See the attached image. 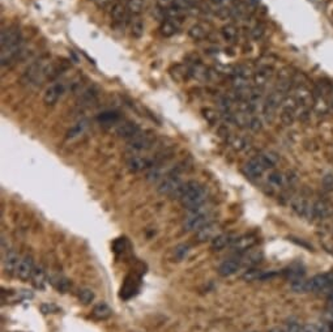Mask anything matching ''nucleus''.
<instances>
[{
	"label": "nucleus",
	"instance_id": "nucleus-1",
	"mask_svg": "<svg viewBox=\"0 0 333 332\" xmlns=\"http://www.w3.org/2000/svg\"><path fill=\"white\" fill-rule=\"evenodd\" d=\"M179 200L187 211L199 208V207L205 204L207 190L197 180H188V182L184 183L182 196H180Z\"/></svg>",
	"mask_w": 333,
	"mask_h": 332
},
{
	"label": "nucleus",
	"instance_id": "nucleus-2",
	"mask_svg": "<svg viewBox=\"0 0 333 332\" xmlns=\"http://www.w3.org/2000/svg\"><path fill=\"white\" fill-rule=\"evenodd\" d=\"M209 222H212L211 211L204 204L199 208L188 211L187 217L184 218L183 222V228L186 232H197Z\"/></svg>",
	"mask_w": 333,
	"mask_h": 332
},
{
	"label": "nucleus",
	"instance_id": "nucleus-3",
	"mask_svg": "<svg viewBox=\"0 0 333 332\" xmlns=\"http://www.w3.org/2000/svg\"><path fill=\"white\" fill-rule=\"evenodd\" d=\"M183 189H184V183L180 179V176L175 173H171V174L165 176L157 186L158 194L171 196L173 199H180Z\"/></svg>",
	"mask_w": 333,
	"mask_h": 332
},
{
	"label": "nucleus",
	"instance_id": "nucleus-4",
	"mask_svg": "<svg viewBox=\"0 0 333 332\" xmlns=\"http://www.w3.org/2000/svg\"><path fill=\"white\" fill-rule=\"evenodd\" d=\"M47 63L49 62H46L45 58H39V59H37V60H34L33 63H30V64L25 68L22 75H21V84H22V85H30L33 82L39 84V82L42 81V72L45 70V67L47 66Z\"/></svg>",
	"mask_w": 333,
	"mask_h": 332
},
{
	"label": "nucleus",
	"instance_id": "nucleus-5",
	"mask_svg": "<svg viewBox=\"0 0 333 332\" xmlns=\"http://www.w3.org/2000/svg\"><path fill=\"white\" fill-rule=\"evenodd\" d=\"M155 143V135L151 132H140L137 135L128 140L127 143V151L135 156L137 153H141L153 145Z\"/></svg>",
	"mask_w": 333,
	"mask_h": 332
},
{
	"label": "nucleus",
	"instance_id": "nucleus-6",
	"mask_svg": "<svg viewBox=\"0 0 333 332\" xmlns=\"http://www.w3.org/2000/svg\"><path fill=\"white\" fill-rule=\"evenodd\" d=\"M297 109L298 102L294 98V96H285L280 106V120L285 126H292L297 120Z\"/></svg>",
	"mask_w": 333,
	"mask_h": 332
},
{
	"label": "nucleus",
	"instance_id": "nucleus-7",
	"mask_svg": "<svg viewBox=\"0 0 333 332\" xmlns=\"http://www.w3.org/2000/svg\"><path fill=\"white\" fill-rule=\"evenodd\" d=\"M310 293H325L333 288L332 273H319L309 279Z\"/></svg>",
	"mask_w": 333,
	"mask_h": 332
},
{
	"label": "nucleus",
	"instance_id": "nucleus-8",
	"mask_svg": "<svg viewBox=\"0 0 333 332\" xmlns=\"http://www.w3.org/2000/svg\"><path fill=\"white\" fill-rule=\"evenodd\" d=\"M293 96H294V98H295V101L298 102V105L311 107V109H313L315 93H313V90L311 89L306 82L294 85V95Z\"/></svg>",
	"mask_w": 333,
	"mask_h": 332
},
{
	"label": "nucleus",
	"instance_id": "nucleus-9",
	"mask_svg": "<svg viewBox=\"0 0 333 332\" xmlns=\"http://www.w3.org/2000/svg\"><path fill=\"white\" fill-rule=\"evenodd\" d=\"M34 271H36L34 259H33L32 255H25V256L21 258L20 263H19V267L16 270V276L22 281H26V280L32 279Z\"/></svg>",
	"mask_w": 333,
	"mask_h": 332
},
{
	"label": "nucleus",
	"instance_id": "nucleus-10",
	"mask_svg": "<svg viewBox=\"0 0 333 332\" xmlns=\"http://www.w3.org/2000/svg\"><path fill=\"white\" fill-rule=\"evenodd\" d=\"M22 42L20 29L17 26H8L1 30V36H0V46L1 47H7V46L17 45Z\"/></svg>",
	"mask_w": 333,
	"mask_h": 332
},
{
	"label": "nucleus",
	"instance_id": "nucleus-11",
	"mask_svg": "<svg viewBox=\"0 0 333 332\" xmlns=\"http://www.w3.org/2000/svg\"><path fill=\"white\" fill-rule=\"evenodd\" d=\"M273 68L269 66H263L260 67L259 70H256L254 74H252V82L256 88H260V89H264L265 86L268 85L271 80L273 78Z\"/></svg>",
	"mask_w": 333,
	"mask_h": 332
},
{
	"label": "nucleus",
	"instance_id": "nucleus-12",
	"mask_svg": "<svg viewBox=\"0 0 333 332\" xmlns=\"http://www.w3.org/2000/svg\"><path fill=\"white\" fill-rule=\"evenodd\" d=\"M242 267V260L240 256H234V258H229L221 263L218 267V275L221 277H230V276L235 275L238 270Z\"/></svg>",
	"mask_w": 333,
	"mask_h": 332
},
{
	"label": "nucleus",
	"instance_id": "nucleus-13",
	"mask_svg": "<svg viewBox=\"0 0 333 332\" xmlns=\"http://www.w3.org/2000/svg\"><path fill=\"white\" fill-rule=\"evenodd\" d=\"M257 243V237L254 234H244L242 237L234 239L232 243V249L235 253H246L251 250L252 247Z\"/></svg>",
	"mask_w": 333,
	"mask_h": 332
},
{
	"label": "nucleus",
	"instance_id": "nucleus-14",
	"mask_svg": "<svg viewBox=\"0 0 333 332\" xmlns=\"http://www.w3.org/2000/svg\"><path fill=\"white\" fill-rule=\"evenodd\" d=\"M313 111V114H316L317 117H327V115H329V113L332 111V107H331L328 97L324 95H320V93H315Z\"/></svg>",
	"mask_w": 333,
	"mask_h": 332
},
{
	"label": "nucleus",
	"instance_id": "nucleus-15",
	"mask_svg": "<svg viewBox=\"0 0 333 332\" xmlns=\"http://www.w3.org/2000/svg\"><path fill=\"white\" fill-rule=\"evenodd\" d=\"M265 172V168L263 166V164L260 162V160L257 157H254L251 160H248L246 164H244V173L247 174V176H250L251 179H259L263 176Z\"/></svg>",
	"mask_w": 333,
	"mask_h": 332
},
{
	"label": "nucleus",
	"instance_id": "nucleus-16",
	"mask_svg": "<svg viewBox=\"0 0 333 332\" xmlns=\"http://www.w3.org/2000/svg\"><path fill=\"white\" fill-rule=\"evenodd\" d=\"M141 132V128L136 122H124L117 128V135L122 139H132Z\"/></svg>",
	"mask_w": 333,
	"mask_h": 332
},
{
	"label": "nucleus",
	"instance_id": "nucleus-17",
	"mask_svg": "<svg viewBox=\"0 0 333 332\" xmlns=\"http://www.w3.org/2000/svg\"><path fill=\"white\" fill-rule=\"evenodd\" d=\"M64 92V86L61 84H55V85L49 86L46 89L45 95H43V103L46 106H54L58 102V99L63 95Z\"/></svg>",
	"mask_w": 333,
	"mask_h": 332
},
{
	"label": "nucleus",
	"instance_id": "nucleus-18",
	"mask_svg": "<svg viewBox=\"0 0 333 332\" xmlns=\"http://www.w3.org/2000/svg\"><path fill=\"white\" fill-rule=\"evenodd\" d=\"M331 214H332V208H331V205L327 201L317 200L311 205V214H310V216L313 218L323 220V218L328 217Z\"/></svg>",
	"mask_w": 333,
	"mask_h": 332
},
{
	"label": "nucleus",
	"instance_id": "nucleus-19",
	"mask_svg": "<svg viewBox=\"0 0 333 332\" xmlns=\"http://www.w3.org/2000/svg\"><path fill=\"white\" fill-rule=\"evenodd\" d=\"M217 235V224L215 222H209L205 226H203L201 229L196 232V241L199 243L207 242V241H212L213 238Z\"/></svg>",
	"mask_w": 333,
	"mask_h": 332
},
{
	"label": "nucleus",
	"instance_id": "nucleus-20",
	"mask_svg": "<svg viewBox=\"0 0 333 332\" xmlns=\"http://www.w3.org/2000/svg\"><path fill=\"white\" fill-rule=\"evenodd\" d=\"M149 166H152L151 161L148 160V158H145V157L137 156V155H135V156H132L130 160L127 161V169H128L131 173L142 172V170H145V169H148Z\"/></svg>",
	"mask_w": 333,
	"mask_h": 332
},
{
	"label": "nucleus",
	"instance_id": "nucleus-21",
	"mask_svg": "<svg viewBox=\"0 0 333 332\" xmlns=\"http://www.w3.org/2000/svg\"><path fill=\"white\" fill-rule=\"evenodd\" d=\"M20 256L17 254L15 250L7 251V254L4 256V260H3V266H4L5 273L8 275H12V273H16L17 267H19V263H20Z\"/></svg>",
	"mask_w": 333,
	"mask_h": 332
},
{
	"label": "nucleus",
	"instance_id": "nucleus-22",
	"mask_svg": "<svg viewBox=\"0 0 333 332\" xmlns=\"http://www.w3.org/2000/svg\"><path fill=\"white\" fill-rule=\"evenodd\" d=\"M292 208L298 216L307 217V216H310V214H311V205H310L309 200L302 196H297L293 199Z\"/></svg>",
	"mask_w": 333,
	"mask_h": 332
},
{
	"label": "nucleus",
	"instance_id": "nucleus-23",
	"mask_svg": "<svg viewBox=\"0 0 333 332\" xmlns=\"http://www.w3.org/2000/svg\"><path fill=\"white\" fill-rule=\"evenodd\" d=\"M188 74H190V76L196 78V80L207 81V80H211L212 71L208 70L207 67L203 66L201 63H195V64L188 70Z\"/></svg>",
	"mask_w": 333,
	"mask_h": 332
},
{
	"label": "nucleus",
	"instance_id": "nucleus-24",
	"mask_svg": "<svg viewBox=\"0 0 333 332\" xmlns=\"http://www.w3.org/2000/svg\"><path fill=\"white\" fill-rule=\"evenodd\" d=\"M263 259V253L259 250H248L246 251L242 256H240V260H242V266L246 267H254L256 264H259Z\"/></svg>",
	"mask_w": 333,
	"mask_h": 332
},
{
	"label": "nucleus",
	"instance_id": "nucleus-25",
	"mask_svg": "<svg viewBox=\"0 0 333 332\" xmlns=\"http://www.w3.org/2000/svg\"><path fill=\"white\" fill-rule=\"evenodd\" d=\"M98 95H99V89L96 85L88 86L86 89L80 92V97H78V103L80 105H90L97 99Z\"/></svg>",
	"mask_w": 333,
	"mask_h": 332
},
{
	"label": "nucleus",
	"instance_id": "nucleus-26",
	"mask_svg": "<svg viewBox=\"0 0 333 332\" xmlns=\"http://www.w3.org/2000/svg\"><path fill=\"white\" fill-rule=\"evenodd\" d=\"M257 158L260 160V162L263 164L265 170H267V169H273L277 164H278V161H280V156H278L274 151H264V152H261L260 155L257 156Z\"/></svg>",
	"mask_w": 333,
	"mask_h": 332
},
{
	"label": "nucleus",
	"instance_id": "nucleus-27",
	"mask_svg": "<svg viewBox=\"0 0 333 332\" xmlns=\"http://www.w3.org/2000/svg\"><path fill=\"white\" fill-rule=\"evenodd\" d=\"M50 284L53 285L55 289L60 292V293H67V292L71 289L72 287V283L69 281V279H67L65 276L61 275H53L49 277Z\"/></svg>",
	"mask_w": 333,
	"mask_h": 332
},
{
	"label": "nucleus",
	"instance_id": "nucleus-28",
	"mask_svg": "<svg viewBox=\"0 0 333 332\" xmlns=\"http://www.w3.org/2000/svg\"><path fill=\"white\" fill-rule=\"evenodd\" d=\"M92 315L98 320H106L113 315V309L110 308L106 302L102 301V302H98L97 305H94Z\"/></svg>",
	"mask_w": 333,
	"mask_h": 332
},
{
	"label": "nucleus",
	"instance_id": "nucleus-29",
	"mask_svg": "<svg viewBox=\"0 0 333 332\" xmlns=\"http://www.w3.org/2000/svg\"><path fill=\"white\" fill-rule=\"evenodd\" d=\"M233 241H234V239H232V235H230V234H217V235L212 239L211 247L215 251H221L224 250L226 246H229V245H232Z\"/></svg>",
	"mask_w": 333,
	"mask_h": 332
},
{
	"label": "nucleus",
	"instance_id": "nucleus-30",
	"mask_svg": "<svg viewBox=\"0 0 333 332\" xmlns=\"http://www.w3.org/2000/svg\"><path fill=\"white\" fill-rule=\"evenodd\" d=\"M127 5H124L120 1H117L114 4L111 5L110 8V16L111 19L115 21V22H122L124 20V17L127 16Z\"/></svg>",
	"mask_w": 333,
	"mask_h": 332
},
{
	"label": "nucleus",
	"instance_id": "nucleus-31",
	"mask_svg": "<svg viewBox=\"0 0 333 332\" xmlns=\"http://www.w3.org/2000/svg\"><path fill=\"white\" fill-rule=\"evenodd\" d=\"M88 124H89V122L86 120V119H82V120H78V123L75 124V126H72V127L69 128L68 131H67V139H75V137H78L80 135H82L84 132H85V130L88 128Z\"/></svg>",
	"mask_w": 333,
	"mask_h": 332
},
{
	"label": "nucleus",
	"instance_id": "nucleus-32",
	"mask_svg": "<svg viewBox=\"0 0 333 332\" xmlns=\"http://www.w3.org/2000/svg\"><path fill=\"white\" fill-rule=\"evenodd\" d=\"M33 285L37 288V289H45L46 281H47V275H46V271L42 268V267H38L34 271V273L32 276Z\"/></svg>",
	"mask_w": 333,
	"mask_h": 332
},
{
	"label": "nucleus",
	"instance_id": "nucleus-33",
	"mask_svg": "<svg viewBox=\"0 0 333 332\" xmlns=\"http://www.w3.org/2000/svg\"><path fill=\"white\" fill-rule=\"evenodd\" d=\"M229 143H230L233 149H234V151H238V152L244 151V149H247V148L250 147V141L247 140V137L239 135L230 136V137H229Z\"/></svg>",
	"mask_w": 333,
	"mask_h": 332
},
{
	"label": "nucleus",
	"instance_id": "nucleus-34",
	"mask_svg": "<svg viewBox=\"0 0 333 332\" xmlns=\"http://www.w3.org/2000/svg\"><path fill=\"white\" fill-rule=\"evenodd\" d=\"M290 288H292V291L294 292V293H297V294H301V293H310L309 280L305 279V277H301V279L290 281Z\"/></svg>",
	"mask_w": 333,
	"mask_h": 332
},
{
	"label": "nucleus",
	"instance_id": "nucleus-35",
	"mask_svg": "<svg viewBox=\"0 0 333 332\" xmlns=\"http://www.w3.org/2000/svg\"><path fill=\"white\" fill-rule=\"evenodd\" d=\"M232 84L234 90H246L248 89L250 78L248 76H243V75L234 74L232 78Z\"/></svg>",
	"mask_w": 333,
	"mask_h": 332
},
{
	"label": "nucleus",
	"instance_id": "nucleus-36",
	"mask_svg": "<svg viewBox=\"0 0 333 332\" xmlns=\"http://www.w3.org/2000/svg\"><path fill=\"white\" fill-rule=\"evenodd\" d=\"M252 115L247 114V113H243V111L236 110L234 111V120H233V124H235L240 128H248V123H250V119H251Z\"/></svg>",
	"mask_w": 333,
	"mask_h": 332
},
{
	"label": "nucleus",
	"instance_id": "nucleus-37",
	"mask_svg": "<svg viewBox=\"0 0 333 332\" xmlns=\"http://www.w3.org/2000/svg\"><path fill=\"white\" fill-rule=\"evenodd\" d=\"M201 115H203V118L205 119L211 126H215V124L218 123L219 111H215V109H212V107H203V109H201Z\"/></svg>",
	"mask_w": 333,
	"mask_h": 332
},
{
	"label": "nucleus",
	"instance_id": "nucleus-38",
	"mask_svg": "<svg viewBox=\"0 0 333 332\" xmlns=\"http://www.w3.org/2000/svg\"><path fill=\"white\" fill-rule=\"evenodd\" d=\"M144 7H145L144 0H127V11L134 16L141 15Z\"/></svg>",
	"mask_w": 333,
	"mask_h": 332
},
{
	"label": "nucleus",
	"instance_id": "nucleus-39",
	"mask_svg": "<svg viewBox=\"0 0 333 332\" xmlns=\"http://www.w3.org/2000/svg\"><path fill=\"white\" fill-rule=\"evenodd\" d=\"M221 34H222V37H224L225 41L232 42L234 41L236 38V36H238V29H236V26L234 24H226L222 26V29H221Z\"/></svg>",
	"mask_w": 333,
	"mask_h": 332
},
{
	"label": "nucleus",
	"instance_id": "nucleus-40",
	"mask_svg": "<svg viewBox=\"0 0 333 332\" xmlns=\"http://www.w3.org/2000/svg\"><path fill=\"white\" fill-rule=\"evenodd\" d=\"M159 32L163 37H173L176 33V25L171 20H163L159 26Z\"/></svg>",
	"mask_w": 333,
	"mask_h": 332
},
{
	"label": "nucleus",
	"instance_id": "nucleus-41",
	"mask_svg": "<svg viewBox=\"0 0 333 332\" xmlns=\"http://www.w3.org/2000/svg\"><path fill=\"white\" fill-rule=\"evenodd\" d=\"M94 297H96V294H94V292L92 291L90 288H82V289L78 291V301H80V304H82V305L92 304V302L94 301Z\"/></svg>",
	"mask_w": 333,
	"mask_h": 332
},
{
	"label": "nucleus",
	"instance_id": "nucleus-42",
	"mask_svg": "<svg viewBox=\"0 0 333 332\" xmlns=\"http://www.w3.org/2000/svg\"><path fill=\"white\" fill-rule=\"evenodd\" d=\"M188 36H190L192 39H195V41H200V39H204V38H205V36H207V30H205V28H204L203 25L195 24L192 25L191 28H190V30H188Z\"/></svg>",
	"mask_w": 333,
	"mask_h": 332
},
{
	"label": "nucleus",
	"instance_id": "nucleus-43",
	"mask_svg": "<svg viewBox=\"0 0 333 332\" xmlns=\"http://www.w3.org/2000/svg\"><path fill=\"white\" fill-rule=\"evenodd\" d=\"M305 273L306 271L303 270L301 266H292L289 270L285 271V275H286V277H288L290 281L301 279V277H305Z\"/></svg>",
	"mask_w": 333,
	"mask_h": 332
},
{
	"label": "nucleus",
	"instance_id": "nucleus-44",
	"mask_svg": "<svg viewBox=\"0 0 333 332\" xmlns=\"http://www.w3.org/2000/svg\"><path fill=\"white\" fill-rule=\"evenodd\" d=\"M263 275H264V271L251 267V268H248L243 275H242V279L244 281H255V280H261Z\"/></svg>",
	"mask_w": 333,
	"mask_h": 332
},
{
	"label": "nucleus",
	"instance_id": "nucleus-45",
	"mask_svg": "<svg viewBox=\"0 0 333 332\" xmlns=\"http://www.w3.org/2000/svg\"><path fill=\"white\" fill-rule=\"evenodd\" d=\"M190 254V246L187 243H180L178 246H175L174 249V259L176 262H182L187 258Z\"/></svg>",
	"mask_w": 333,
	"mask_h": 332
},
{
	"label": "nucleus",
	"instance_id": "nucleus-46",
	"mask_svg": "<svg viewBox=\"0 0 333 332\" xmlns=\"http://www.w3.org/2000/svg\"><path fill=\"white\" fill-rule=\"evenodd\" d=\"M144 30H145L144 22L140 19H135L131 24V36L134 38H141L144 36Z\"/></svg>",
	"mask_w": 333,
	"mask_h": 332
},
{
	"label": "nucleus",
	"instance_id": "nucleus-47",
	"mask_svg": "<svg viewBox=\"0 0 333 332\" xmlns=\"http://www.w3.org/2000/svg\"><path fill=\"white\" fill-rule=\"evenodd\" d=\"M146 180L148 182H151V183H156V182H158L159 179L162 180V170H161V168L159 166H155V165H152V168L148 170V173H146Z\"/></svg>",
	"mask_w": 333,
	"mask_h": 332
},
{
	"label": "nucleus",
	"instance_id": "nucleus-48",
	"mask_svg": "<svg viewBox=\"0 0 333 332\" xmlns=\"http://www.w3.org/2000/svg\"><path fill=\"white\" fill-rule=\"evenodd\" d=\"M268 180L269 183L272 186H274V187H281V186H284V183L286 182V176L280 172H273L269 174Z\"/></svg>",
	"mask_w": 333,
	"mask_h": 332
},
{
	"label": "nucleus",
	"instance_id": "nucleus-49",
	"mask_svg": "<svg viewBox=\"0 0 333 332\" xmlns=\"http://www.w3.org/2000/svg\"><path fill=\"white\" fill-rule=\"evenodd\" d=\"M183 15V11L180 8H178L175 4H171L170 7L165 8V16L167 19H171V20H179Z\"/></svg>",
	"mask_w": 333,
	"mask_h": 332
},
{
	"label": "nucleus",
	"instance_id": "nucleus-50",
	"mask_svg": "<svg viewBox=\"0 0 333 332\" xmlns=\"http://www.w3.org/2000/svg\"><path fill=\"white\" fill-rule=\"evenodd\" d=\"M248 128L252 132L261 131L263 130V120H261V118H259L257 115H252L251 119H250V123H248Z\"/></svg>",
	"mask_w": 333,
	"mask_h": 332
},
{
	"label": "nucleus",
	"instance_id": "nucleus-51",
	"mask_svg": "<svg viewBox=\"0 0 333 332\" xmlns=\"http://www.w3.org/2000/svg\"><path fill=\"white\" fill-rule=\"evenodd\" d=\"M265 34V26L263 24L255 25L251 30V37L255 39V41H260L261 38L264 37Z\"/></svg>",
	"mask_w": 333,
	"mask_h": 332
},
{
	"label": "nucleus",
	"instance_id": "nucleus-52",
	"mask_svg": "<svg viewBox=\"0 0 333 332\" xmlns=\"http://www.w3.org/2000/svg\"><path fill=\"white\" fill-rule=\"evenodd\" d=\"M99 122H102V123H115L117 120L119 119L118 114H115V113H105V114H102L101 117H99Z\"/></svg>",
	"mask_w": 333,
	"mask_h": 332
},
{
	"label": "nucleus",
	"instance_id": "nucleus-53",
	"mask_svg": "<svg viewBox=\"0 0 333 332\" xmlns=\"http://www.w3.org/2000/svg\"><path fill=\"white\" fill-rule=\"evenodd\" d=\"M321 185L325 190H332L333 189V173H327L321 179Z\"/></svg>",
	"mask_w": 333,
	"mask_h": 332
},
{
	"label": "nucleus",
	"instance_id": "nucleus-54",
	"mask_svg": "<svg viewBox=\"0 0 333 332\" xmlns=\"http://www.w3.org/2000/svg\"><path fill=\"white\" fill-rule=\"evenodd\" d=\"M302 330H303V327L301 324L297 323V322H292L286 326L284 332H302Z\"/></svg>",
	"mask_w": 333,
	"mask_h": 332
},
{
	"label": "nucleus",
	"instance_id": "nucleus-55",
	"mask_svg": "<svg viewBox=\"0 0 333 332\" xmlns=\"http://www.w3.org/2000/svg\"><path fill=\"white\" fill-rule=\"evenodd\" d=\"M41 310H42V312L43 314H50V312H57L58 310V308L55 306V305H49V304H43L41 306Z\"/></svg>",
	"mask_w": 333,
	"mask_h": 332
},
{
	"label": "nucleus",
	"instance_id": "nucleus-56",
	"mask_svg": "<svg viewBox=\"0 0 333 332\" xmlns=\"http://www.w3.org/2000/svg\"><path fill=\"white\" fill-rule=\"evenodd\" d=\"M94 3H96V5H97L98 8L105 9L111 4V0H94Z\"/></svg>",
	"mask_w": 333,
	"mask_h": 332
},
{
	"label": "nucleus",
	"instance_id": "nucleus-57",
	"mask_svg": "<svg viewBox=\"0 0 333 332\" xmlns=\"http://www.w3.org/2000/svg\"><path fill=\"white\" fill-rule=\"evenodd\" d=\"M157 3H158L159 7L167 8V7H170V5L174 3V0H157Z\"/></svg>",
	"mask_w": 333,
	"mask_h": 332
},
{
	"label": "nucleus",
	"instance_id": "nucleus-58",
	"mask_svg": "<svg viewBox=\"0 0 333 332\" xmlns=\"http://www.w3.org/2000/svg\"><path fill=\"white\" fill-rule=\"evenodd\" d=\"M302 332H320V331H319V327H316V326H311V324H307L306 327H303Z\"/></svg>",
	"mask_w": 333,
	"mask_h": 332
},
{
	"label": "nucleus",
	"instance_id": "nucleus-59",
	"mask_svg": "<svg viewBox=\"0 0 333 332\" xmlns=\"http://www.w3.org/2000/svg\"><path fill=\"white\" fill-rule=\"evenodd\" d=\"M328 99H329V103H331V107H332V110H333V85H332V90H331V93H329V96H328Z\"/></svg>",
	"mask_w": 333,
	"mask_h": 332
},
{
	"label": "nucleus",
	"instance_id": "nucleus-60",
	"mask_svg": "<svg viewBox=\"0 0 333 332\" xmlns=\"http://www.w3.org/2000/svg\"><path fill=\"white\" fill-rule=\"evenodd\" d=\"M212 1H213L215 4L218 5V7H222V5L225 4V1H226V0H212Z\"/></svg>",
	"mask_w": 333,
	"mask_h": 332
},
{
	"label": "nucleus",
	"instance_id": "nucleus-61",
	"mask_svg": "<svg viewBox=\"0 0 333 332\" xmlns=\"http://www.w3.org/2000/svg\"><path fill=\"white\" fill-rule=\"evenodd\" d=\"M328 251H329V253H331V254H332V253H333V249H329Z\"/></svg>",
	"mask_w": 333,
	"mask_h": 332
}]
</instances>
